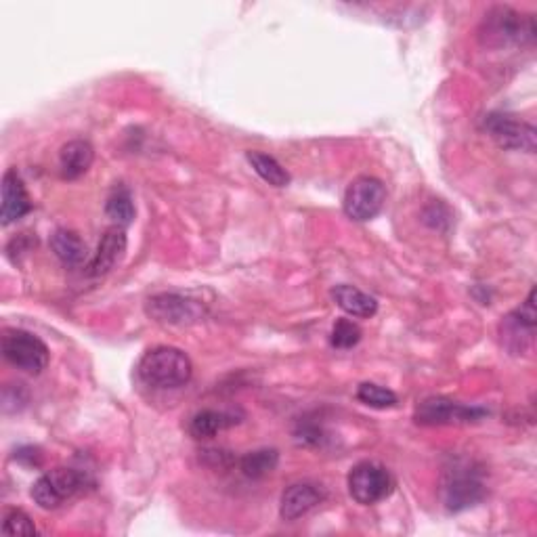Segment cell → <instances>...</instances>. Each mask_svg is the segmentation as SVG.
<instances>
[{
	"instance_id": "obj_1",
	"label": "cell",
	"mask_w": 537,
	"mask_h": 537,
	"mask_svg": "<svg viewBox=\"0 0 537 537\" xmlns=\"http://www.w3.org/2000/svg\"><path fill=\"white\" fill-rule=\"evenodd\" d=\"M137 374L141 382L152 389H179L191 380L193 363L189 355L177 347H156L141 357Z\"/></svg>"
},
{
	"instance_id": "obj_2",
	"label": "cell",
	"mask_w": 537,
	"mask_h": 537,
	"mask_svg": "<svg viewBox=\"0 0 537 537\" xmlns=\"http://www.w3.org/2000/svg\"><path fill=\"white\" fill-rule=\"evenodd\" d=\"M535 38L533 17L523 15L510 7L491 9L481 28V40L487 47H508V45H527Z\"/></svg>"
},
{
	"instance_id": "obj_3",
	"label": "cell",
	"mask_w": 537,
	"mask_h": 537,
	"mask_svg": "<svg viewBox=\"0 0 537 537\" xmlns=\"http://www.w3.org/2000/svg\"><path fill=\"white\" fill-rule=\"evenodd\" d=\"M89 485L87 472L70 466H57L42 475L32 487V500L42 510H55L63 502L72 500L76 493H80Z\"/></svg>"
},
{
	"instance_id": "obj_4",
	"label": "cell",
	"mask_w": 537,
	"mask_h": 537,
	"mask_svg": "<svg viewBox=\"0 0 537 537\" xmlns=\"http://www.w3.org/2000/svg\"><path fill=\"white\" fill-rule=\"evenodd\" d=\"M485 498V483L481 472L468 464L456 462L445 472L443 502L449 512H462L477 506Z\"/></svg>"
},
{
	"instance_id": "obj_5",
	"label": "cell",
	"mask_w": 537,
	"mask_h": 537,
	"mask_svg": "<svg viewBox=\"0 0 537 537\" xmlns=\"http://www.w3.org/2000/svg\"><path fill=\"white\" fill-rule=\"evenodd\" d=\"M347 485L351 498L357 504L374 506L391 496L395 489V477L391 475V470L380 462L365 460L351 468Z\"/></svg>"
},
{
	"instance_id": "obj_6",
	"label": "cell",
	"mask_w": 537,
	"mask_h": 537,
	"mask_svg": "<svg viewBox=\"0 0 537 537\" xmlns=\"http://www.w3.org/2000/svg\"><path fill=\"white\" fill-rule=\"evenodd\" d=\"M0 349H3V357L13 368L34 376L47 370L51 361V351L45 342L26 330H5Z\"/></svg>"
},
{
	"instance_id": "obj_7",
	"label": "cell",
	"mask_w": 537,
	"mask_h": 537,
	"mask_svg": "<svg viewBox=\"0 0 537 537\" xmlns=\"http://www.w3.org/2000/svg\"><path fill=\"white\" fill-rule=\"evenodd\" d=\"M489 412L479 405H464L445 397H428L418 403L414 420L422 426H460L481 422Z\"/></svg>"
},
{
	"instance_id": "obj_8",
	"label": "cell",
	"mask_w": 537,
	"mask_h": 537,
	"mask_svg": "<svg viewBox=\"0 0 537 537\" xmlns=\"http://www.w3.org/2000/svg\"><path fill=\"white\" fill-rule=\"evenodd\" d=\"M386 204V187L376 177H357L345 193V214L353 221L365 223L376 219Z\"/></svg>"
},
{
	"instance_id": "obj_9",
	"label": "cell",
	"mask_w": 537,
	"mask_h": 537,
	"mask_svg": "<svg viewBox=\"0 0 537 537\" xmlns=\"http://www.w3.org/2000/svg\"><path fill=\"white\" fill-rule=\"evenodd\" d=\"M145 311L154 321L164 326H189L204 317V307L200 300L175 292L152 296L147 300Z\"/></svg>"
},
{
	"instance_id": "obj_10",
	"label": "cell",
	"mask_w": 537,
	"mask_h": 537,
	"mask_svg": "<svg viewBox=\"0 0 537 537\" xmlns=\"http://www.w3.org/2000/svg\"><path fill=\"white\" fill-rule=\"evenodd\" d=\"M483 128L502 149H512V152H525V154L535 152L537 131L529 122H523L508 114H489L483 120Z\"/></svg>"
},
{
	"instance_id": "obj_11",
	"label": "cell",
	"mask_w": 537,
	"mask_h": 537,
	"mask_svg": "<svg viewBox=\"0 0 537 537\" xmlns=\"http://www.w3.org/2000/svg\"><path fill=\"white\" fill-rule=\"evenodd\" d=\"M324 500H326V491L321 485L311 483V481L294 483L282 493V502H279V517H282L284 521H298L307 517V514L315 510Z\"/></svg>"
},
{
	"instance_id": "obj_12",
	"label": "cell",
	"mask_w": 537,
	"mask_h": 537,
	"mask_svg": "<svg viewBox=\"0 0 537 537\" xmlns=\"http://www.w3.org/2000/svg\"><path fill=\"white\" fill-rule=\"evenodd\" d=\"M32 210V200L28 196V189L17 175L15 168H9L3 177V206H0V221L5 227L11 223L24 219Z\"/></svg>"
},
{
	"instance_id": "obj_13",
	"label": "cell",
	"mask_w": 537,
	"mask_h": 537,
	"mask_svg": "<svg viewBox=\"0 0 537 537\" xmlns=\"http://www.w3.org/2000/svg\"><path fill=\"white\" fill-rule=\"evenodd\" d=\"M126 246H128V240H126V233L122 227L107 229L101 235V242H99L97 252L91 261V267H89L91 275L101 277V275H107L110 271H114L126 256Z\"/></svg>"
},
{
	"instance_id": "obj_14",
	"label": "cell",
	"mask_w": 537,
	"mask_h": 537,
	"mask_svg": "<svg viewBox=\"0 0 537 537\" xmlns=\"http://www.w3.org/2000/svg\"><path fill=\"white\" fill-rule=\"evenodd\" d=\"M93 162H95V149L89 141H84V139L68 141L59 152L61 177L68 181H76L87 175Z\"/></svg>"
},
{
	"instance_id": "obj_15",
	"label": "cell",
	"mask_w": 537,
	"mask_h": 537,
	"mask_svg": "<svg viewBox=\"0 0 537 537\" xmlns=\"http://www.w3.org/2000/svg\"><path fill=\"white\" fill-rule=\"evenodd\" d=\"M332 298H334V303L351 317L370 319L378 313V300L349 284L336 286L332 290Z\"/></svg>"
},
{
	"instance_id": "obj_16",
	"label": "cell",
	"mask_w": 537,
	"mask_h": 537,
	"mask_svg": "<svg viewBox=\"0 0 537 537\" xmlns=\"http://www.w3.org/2000/svg\"><path fill=\"white\" fill-rule=\"evenodd\" d=\"M242 420L235 412H219V410H202L189 422V435L193 439H212L219 433L233 428L235 424H240Z\"/></svg>"
},
{
	"instance_id": "obj_17",
	"label": "cell",
	"mask_w": 537,
	"mask_h": 537,
	"mask_svg": "<svg viewBox=\"0 0 537 537\" xmlns=\"http://www.w3.org/2000/svg\"><path fill=\"white\" fill-rule=\"evenodd\" d=\"M51 250L66 267H82L89 259V248L70 229H57L51 235Z\"/></svg>"
},
{
	"instance_id": "obj_18",
	"label": "cell",
	"mask_w": 537,
	"mask_h": 537,
	"mask_svg": "<svg viewBox=\"0 0 537 537\" xmlns=\"http://www.w3.org/2000/svg\"><path fill=\"white\" fill-rule=\"evenodd\" d=\"M105 214H107V219L114 221L116 227L124 229V227L131 225L135 221V214H137L131 191L122 185L116 187L105 202Z\"/></svg>"
},
{
	"instance_id": "obj_19",
	"label": "cell",
	"mask_w": 537,
	"mask_h": 537,
	"mask_svg": "<svg viewBox=\"0 0 537 537\" xmlns=\"http://www.w3.org/2000/svg\"><path fill=\"white\" fill-rule=\"evenodd\" d=\"M250 166L254 168V173L259 175L265 183L273 187H288L290 185V175L288 170L279 164L273 156L265 152H248L246 154Z\"/></svg>"
},
{
	"instance_id": "obj_20",
	"label": "cell",
	"mask_w": 537,
	"mask_h": 537,
	"mask_svg": "<svg viewBox=\"0 0 537 537\" xmlns=\"http://www.w3.org/2000/svg\"><path fill=\"white\" fill-rule=\"evenodd\" d=\"M279 464L277 449H256L240 458V470L248 479H265Z\"/></svg>"
},
{
	"instance_id": "obj_21",
	"label": "cell",
	"mask_w": 537,
	"mask_h": 537,
	"mask_svg": "<svg viewBox=\"0 0 537 537\" xmlns=\"http://www.w3.org/2000/svg\"><path fill=\"white\" fill-rule=\"evenodd\" d=\"M357 399L363 405L374 407V410H389V407L397 405V395L391 389H386V386H380L374 382L359 384Z\"/></svg>"
},
{
	"instance_id": "obj_22",
	"label": "cell",
	"mask_w": 537,
	"mask_h": 537,
	"mask_svg": "<svg viewBox=\"0 0 537 537\" xmlns=\"http://www.w3.org/2000/svg\"><path fill=\"white\" fill-rule=\"evenodd\" d=\"M361 340V328L355 324V321L351 319H338L334 328H332V336H330V342L334 349H353L359 345Z\"/></svg>"
},
{
	"instance_id": "obj_23",
	"label": "cell",
	"mask_w": 537,
	"mask_h": 537,
	"mask_svg": "<svg viewBox=\"0 0 537 537\" xmlns=\"http://www.w3.org/2000/svg\"><path fill=\"white\" fill-rule=\"evenodd\" d=\"M3 533L5 535H24V537H32L38 533L34 521L28 512L19 510V508H11L5 512L3 517Z\"/></svg>"
}]
</instances>
